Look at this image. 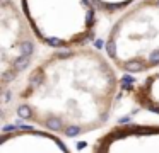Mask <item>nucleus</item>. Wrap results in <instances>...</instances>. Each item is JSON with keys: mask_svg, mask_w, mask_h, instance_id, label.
Masks as SVG:
<instances>
[{"mask_svg": "<svg viewBox=\"0 0 159 153\" xmlns=\"http://www.w3.org/2000/svg\"><path fill=\"white\" fill-rule=\"evenodd\" d=\"M38 37L19 0H0V92L16 85L38 61Z\"/></svg>", "mask_w": 159, "mask_h": 153, "instance_id": "nucleus-4", "label": "nucleus"}, {"mask_svg": "<svg viewBox=\"0 0 159 153\" xmlns=\"http://www.w3.org/2000/svg\"><path fill=\"white\" fill-rule=\"evenodd\" d=\"M91 153H159V124L113 126L94 141Z\"/></svg>", "mask_w": 159, "mask_h": 153, "instance_id": "nucleus-5", "label": "nucleus"}, {"mask_svg": "<svg viewBox=\"0 0 159 153\" xmlns=\"http://www.w3.org/2000/svg\"><path fill=\"white\" fill-rule=\"evenodd\" d=\"M104 54L127 77L159 70V0H139L120 14L108 29Z\"/></svg>", "mask_w": 159, "mask_h": 153, "instance_id": "nucleus-2", "label": "nucleus"}, {"mask_svg": "<svg viewBox=\"0 0 159 153\" xmlns=\"http://www.w3.org/2000/svg\"><path fill=\"white\" fill-rule=\"evenodd\" d=\"M120 71L93 46L53 49L2 94V121L19 122L60 138L104 128L123 88Z\"/></svg>", "mask_w": 159, "mask_h": 153, "instance_id": "nucleus-1", "label": "nucleus"}, {"mask_svg": "<svg viewBox=\"0 0 159 153\" xmlns=\"http://www.w3.org/2000/svg\"><path fill=\"white\" fill-rule=\"evenodd\" d=\"M0 153H72L63 139L48 131L17 126L4 129L0 138Z\"/></svg>", "mask_w": 159, "mask_h": 153, "instance_id": "nucleus-6", "label": "nucleus"}, {"mask_svg": "<svg viewBox=\"0 0 159 153\" xmlns=\"http://www.w3.org/2000/svg\"><path fill=\"white\" fill-rule=\"evenodd\" d=\"M41 44L52 49L87 46L98 29L93 0H19Z\"/></svg>", "mask_w": 159, "mask_h": 153, "instance_id": "nucleus-3", "label": "nucleus"}, {"mask_svg": "<svg viewBox=\"0 0 159 153\" xmlns=\"http://www.w3.org/2000/svg\"><path fill=\"white\" fill-rule=\"evenodd\" d=\"M127 92L137 107L159 116V70L140 77V80L134 82Z\"/></svg>", "mask_w": 159, "mask_h": 153, "instance_id": "nucleus-7", "label": "nucleus"}, {"mask_svg": "<svg viewBox=\"0 0 159 153\" xmlns=\"http://www.w3.org/2000/svg\"><path fill=\"white\" fill-rule=\"evenodd\" d=\"M137 2L139 0H93L98 12L104 17H118Z\"/></svg>", "mask_w": 159, "mask_h": 153, "instance_id": "nucleus-8", "label": "nucleus"}]
</instances>
